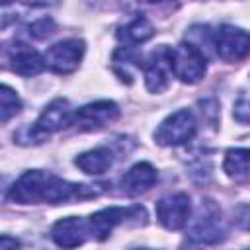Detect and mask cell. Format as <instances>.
<instances>
[{"instance_id": "cell-14", "label": "cell", "mask_w": 250, "mask_h": 250, "mask_svg": "<svg viewBox=\"0 0 250 250\" xmlns=\"http://www.w3.org/2000/svg\"><path fill=\"white\" fill-rule=\"evenodd\" d=\"M10 66L20 76H35L45 68V61L35 49L20 45L10 55Z\"/></svg>"}, {"instance_id": "cell-8", "label": "cell", "mask_w": 250, "mask_h": 250, "mask_svg": "<svg viewBox=\"0 0 250 250\" xmlns=\"http://www.w3.org/2000/svg\"><path fill=\"white\" fill-rule=\"evenodd\" d=\"M189 236L197 242L215 244L225 236V227L221 219V209L213 201H203L197 217L191 223Z\"/></svg>"}, {"instance_id": "cell-23", "label": "cell", "mask_w": 250, "mask_h": 250, "mask_svg": "<svg viewBox=\"0 0 250 250\" xmlns=\"http://www.w3.org/2000/svg\"><path fill=\"white\" fill-rule=\"evenodd\" d=\"M137 250H150V248H137Z\"/></svg>"}, {"instance_id": "cell-3", "label": "cell", "mask_w": 250, "mask_h": 250, "mask_svg": "<svg viewBox=\"0 0 250 250\" xmlns=\"http://www.w3.org/2000/svg\"><path fill=\"white\" fill-rule=\"evenodd\" d=\"M205 55L191 43H180L172 49V74L186 84H195L205 76Z\"/></svg>"}, {"instance_id": "cell-2", "label": "cell", "mask_w": 250, "mask_h": 250, "mask_svg": "<svg viewBox=\"0 0 250 250\" xmlns=\"http://www.w3.org/2000/svg\"><path fill=\"white\" fill-rule=\"evenodd\" d=\"M197 131V121L189 109H178L168 115L154 133V139L162 146H178L188 143Z\"/></svg>"}, {"instance_id": "cell-13", "label": "cell", "mask_w": 250, "mask_h": 250, "mask_svg": "<svg viewBox=\"0 0 250 250\" xmlns=\"http://www.w3.org/2000/svg\"><path fill=\"white\" fill-rule=\"evenodd\" d=\"M156 178H158V174H156L152 164L137 162L121 178V188H123V191L127 195H139V193L150 189L156 184Z\"/></svg>"}, {"instance_id": "cell-5", "label": "cell", "mask_w": 250, "mask_h": 250, "mask_svg": "<svg viewBox=\"0 0 250 250\" xmlns=\"http://www.w3.org/2000/svg\"><path fill=\"white\" fill-rule=\"evenodd\" d=\"M84 41L82 39H64L51 45L43 57L45 66H49L57 74H70L78 68L82 55H84Z\"/></svg>"}, {"instance_id": "cell-6", "label": "cell", "mask_w": 250, "mask_h": 250, "mask_svg": "<svg viewBox=\"0 0 250 250\" xmlns=\"http://www.w3.org/2000/svg\"><path fill=\"white\" fill-rule=\"evenodd\" d=\"M145 84L148 92L162 94L170 86L172 78V49L168 45L156 47L145 62Z\"/></svg>"}, {"instance_id": "cell-7", "label": "cell", "mask_w": 250, "mask_h": 250, "mask_svg": "<svg viewBox=\"0 0 250 250\" xmlns=\"http://www.w3.org/2000/svg\"><path fill=\"white\" fill-rule=\"evenodd\" d=\"M139 217L146 219L145 209L139 205H135V207H105L90 217V221H88L90 234L96 240H105L117 225L125 223L127 219H139Z\"/></svg>"}, {"instance_id": "cell-9", "label": "cell", "mask_w": 250, "mask_h": 250, "mask_svg": "<svg viewBox=\"0 0 250 250\" xmlns=\"http://www.w3.org/2000/svg\"><path fill=\"white\" fill-rule=\"evenodd\" d=\"M213 47L217 49V55L227 62H238L248 55L250 39L248 33L234 25H221L213 37Z\"/></svg>"}, {"instance_id": "cell-18", "label": "cell", "mask_w": 250, "mask_h": 250, "mask_svg": "<svg viewBox=\"0 0 250 250\" xmlns=\"http://www.w3.org/2000/svg\"><path fill=\"white\" fill-rule=\"evenodd\" d=\"M21 107L20 96L14 88L0 84V121H8L12 119Z\"/></svg>"}, {"instance_id": "cell-1", "label": "cell", "mask_w": 250, "mask_h": 250, "mask_svg": "<svg viewBox=\"0 0 250 250\" xmlns=\"http://www.w3.org/2000/svg\"><path fill=\"white\" fill-rule=\"evenodd\" d=\"M90 197H96V189H92L90 186L72 184L55 174L41 170L23 172L8 191V199L21 205H29V203L59 205V203L76 201V199L82 201Z\"/></svg>"}, {"instance_id": "cell-17", "label": "cell", "mask_w": 250, "mask_h": 250, "mask_svg": "<svg viewBox=\"0 0 250 250\" xmlns=\"http://www.w3.org/2000/svg\"><path fill=\"white\" fill-rule=\"evenodd\" d=\"M223 170L234 180L248 178V150L246 148H230L225 156Z\"/></svg>"}, {"instance_id": "cell-19", "label": "cell", "mask_w": 250, "mask_h": 250, "mask_svg": "<svg viewBox=\"0 0 250 250\" xmlns=\"http://www.w3.org/2000/svg\"><path fill=\"white\" fill-rule=\"evenodd\" d=\"M27 29H29L27 33H29L31 37H35V39H45V37H49V35L55 31V21H53L51 18H41V20L33 21Z\"/></svg>"}, {"instance_id": "cell-16", "label": "cell", "mask_w": 250, "mask_h": 250, "mask_svg": "<svg viewBox=\"0 0 250 250\" xmlns=\"http://www.w3.org/2000/svg\"><path fill=\"white\" fill-rule=\"evenodd\" d=\"M152 35H154V25H152L146 18H143V16L133 18L129 23H125V25L119 27V31H117V39L123 41L127 47L145 43V41H148Z\"/></svg>"}, {"instance_id": "cell-11", "label": "cell", "mask_w": 250, "mask_h": 250, "mask_svg": "<svg viewBox=\"0 0 250 250\" xmlns=\"http://www.w3.org/2000/svg\"><path fill=\"white\" fill-rule=\"evenodd\" d=\"M117 117H119L117 104H113L109 100H100V102H92V104L80 107L72 115V123L82 131H94V129H102V127L113 123Z\"/></svg>"}, {"instance_id": "cell-12", "label": "cell", "mask_w": 250, "mask_h": 250, "mask_svg": "<svg viewBox=\"0 0 250 250\" xmlns=\"http://www.w3.org/2000/svg\"><path fill=\"white\" fill-rule=\"evenodd\" d=\"M51 238L59 248H64V250L78 248L88 238H92L90 225L82 217H64L53 225Z\"/></svg>"}, {"instance_id": "cell-10", "label": "cell", "mask_w": 250, "mask_h": 250, "mask_svg": "<svg viewBox=\"0 0 250 250\" xmlns=\"http://www.w3.org/2000/svg\"><path fill=\"white\" fill-rule=\"evenodd\" d=\"M189 211H191L189 195L184 191L170 193L156 203V219L168 230L184 229L189 221Z\"/></svg>"}, {"instance_id": "cell-4", "label": "cell", "mask_w": 250, "mask_h": 250, "mask_svg": "<svg viewBox=\"0 0 250 250\" xmlns=\"http://www.w3.org/2000/svg\"><path fill=\"white\" fill-rule=\"evenodd\" d=\"M72 107L68 104V100L64 98H57L53 100L37 117V121L33 123V127H29V137L33 139H45L51 133H57L61 129H64L66 125L72 123Z\"/></svg>"}, {"instance_id": "cell-15", "label": "cell", "mask_w": 250, "mask_h": 250, "mask_svg": "<svg viewBox=\"0 0 250 250\" xmlns=\"http://www.w3.org/2000/svg\"><path fill=\"white\" fill-rule=\"evenodd\" d=\"M74 164L82 172L98 176V174H104L113 164V152L107 146H98V148H92V150L82 152L80 156H76Z\"/></svg>"}, {"instance_id": "cell-22", "label": "cell", "mask_w": 250, "mask_h": 250, "mask_svg": "<svg viewBox=\"0 0 250 250\" xmlns=\"http://www.w3.org/2000/svg\"><path fill=\"white\" fill-rule=\"evenodd\" d=\"M180 250H201L199 246H195V244H184Z\"/></svg>"}, {"instance_id": "cell-21", "label": "cell", "mask_w": 250, "mask_h": 250, "mask_svg": "<svg viewBox=\"0 0 250 250\" xmlns=\"http://www.w3.org/2000/svg\"><path fill=\"white\" fill-rule=\"evenodd\" d=\"M0 250H20V240L8 234H0Z\"/></svg>"}, {"instance_id": "cell-20", "label": "cell", "mask_w": 250, "mask_h": 250, "mask_svg": "<svg viewBox=\"0 0 250 250\" xmlns=\"http://www.w3.org/2000/svg\"><path fill=\"white\" fill-rule=\"evenodd\" d=\"M234 117L240 121V123H246L248 121V102H246V96L242 94L238 98V102L234 104Z\"/></svg>"}]
</instances>
